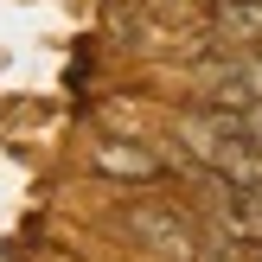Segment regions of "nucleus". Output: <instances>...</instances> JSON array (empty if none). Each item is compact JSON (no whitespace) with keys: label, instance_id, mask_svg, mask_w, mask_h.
Instances as JSON below:
<instances>
[{"label":"nucleus","instance_id":"39448f33","mask_svg":"<svg viewBox=\"0 0 262 262\" xmlns=\"http://www.w3.org/2000/svg\"><path fill=\"white\" fill-rule=\"evenodd\" d=\"M90 160H96L102 179H128V186H147V179L166 173V160H160V154H147L141 141H96Z\"/></svg>","mask_w":262,"mask_h":262},{"label":"nucleus","instance_id":"423d86ee","mask_svg":"<svg viewBox=\"0 0 262 262\" xmlns=\"http://www.w3.org/2000/svg\"><path fill=\"white\" fill-rule=\"evenodd\" d=\"M243 135H250V147L262 154V102H250V109H243Z\"/></svg>","mask_w":262,"mask_h":262},{"label":"nucleus","instance_id":"7ed1b4c3","mask_svg":"<svg viewBox=\"0 0 262 262\" xmlns=\"http://www.w3.org/2000/svg\"><path fill=\"white\" fill-rule=\"evenodd\" d=\"M217 199H224V237L237 243H262V173L256 179H217Z\"/></svg>","mask_w":262,"mask_h":262},{"label":"nucleus","instance_id":"20e7f679","mask_svg":"<svg viewBox=\"0 0 262 262\" xmlns=\"http://www.w3.org/2000/svg\"><path fill=\"white\" fill-rule=\"evenodd\" d=\"M211 38H217V51H256L262 45V0H211Z\"/></svg>","mask_w":262,"mask_h":262},{"label":"nucleus","instance_id":"f03ea898","mask_svg":"<svg viewBox=\"0 0 262 262\" xmlns=\"http://www.w3.org/2000/svg\"><path fill=\"white\" fill-rule=\"evenodd\" d=\"M122 224L135 230L147 250H160V256H192V250H199V230H192V217H186V211H173V205H128Z\"/></svg>","mask_w":262,"mask_h":262},{"label":"nucleus","instance_id":"f257e3e1","mask_svg":"<svg viewBox=\"0 0 262 262\" xmlns=\"http://www.w3.org/2000/svg\"><path fill=\"white\" fill-rule=\"evenodd\" d=\"M179 147H186V160L199 173H217L230 186L262 173V154L243 135V109H224V102H199V109L179 115Z\"/></svg>","mask_w":262,"mask_h":262}]
</instances>
